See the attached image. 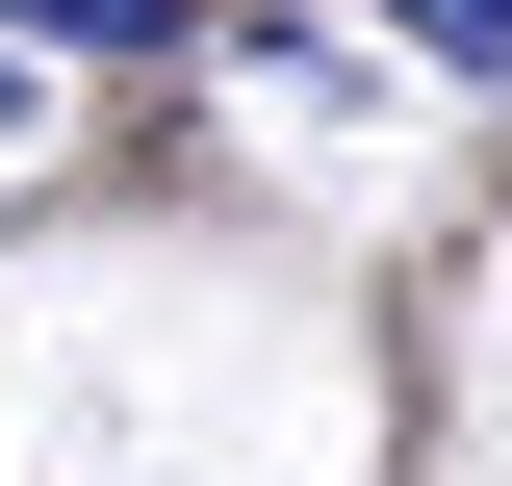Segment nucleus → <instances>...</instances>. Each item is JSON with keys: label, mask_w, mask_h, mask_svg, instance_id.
Wrapping results in <instances>:
<instances>
[{"label": "nucleus", "mask_w": 512, "mask_h": 486, "mask_svg": "<svg viewBox=\"0 0 512 486\" xmlns=\"http://www.w3.org/2000/svg\"><path fill=\"white\" fill-rule=\"evenodd\" d=\"M26 52H231V0H0Z\"/></svg>", "instance_id": "f257e3e1"}, {"label": "nucleus", "mask_w": 512, "mask_h": 486, "mask_svg": "<svg viewBox=\"0 0 512 486\" xmlns=\"http://www.w3.org/2000/svg\"><path fill=\"white\" fill-rule=\"evenodd\" d=\"M384 52H436V77H512V0H384Z\"/></svg>", "instance_id": "f03ea898"}, {"label": "nucleus", "mask_w": 512, "mask_h": 486, "mask_svg": "<svg viewBox=\"0 0 512 486\" xmlns=\"http://www.w3.org/2000/svg\"><path fill=\"white\" fill-rule=\"evenodd\" d=\"M26 103H52V52H26V26H0V128H26Z\"/></svg>", "instance_id": "7ed1b4c3"}]
</instances>
